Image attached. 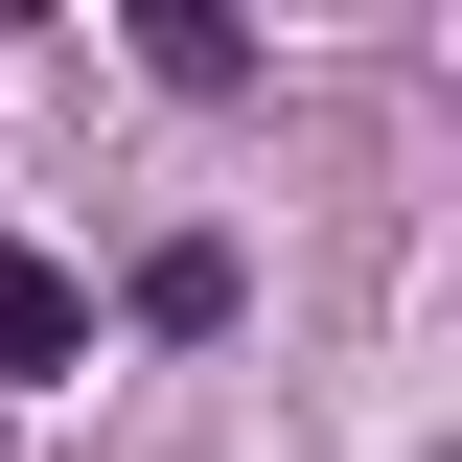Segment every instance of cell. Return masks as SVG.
<instances>
[{
	"mask_svg": "<svg viewBox=\"0 0 462 462\" xmlns=\"http://www.w3.org/2000/svg\"><path fill=\"white\" fill-rule=\"evenodd\" d=\"M69 346H93V278H69V254H23V231H0V370H69Z\"/></svg>",
	"mask_w": 462,
	"mask_h": 462,
	"instance_id": "1",
	"label": "cell"
},
{
	"mask_svg": "<svg viewBox=\"0 0 462 462\" xmlns=\"http://www.w3.org/2000/svg\"><path fill=\"white\" fill-rule=\"evenodd\" d=\"M139 69H162V93H231V69H254V23H231V0H162V23H139Z\"/></svg>",
	"mask_w": 462,
	"mask_h": 462,
	"instance_id": "2",
	"label": "cell"
},
{
	"mask_svg": "<svg viewBox=\"0 0 462 462\" xmlns=\"http://www.w3.org/2000/svg\"><path fill=\"white\" fill-rule=\"evenodd\" d=\"M139 324H162V346H208V324H231V254H208V231H185V254H139Z\"/></svg>",
	"mask_w": 462,
	"mask_h": 462,
	"instance_id": "3",
	"label": "cell"
}]
</instances>
